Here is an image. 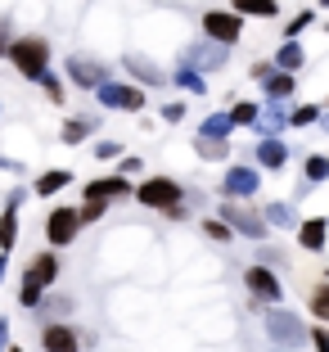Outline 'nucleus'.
<instances>
[{
    "label": "nucleus",
    "instance_id": "obj_22",
    "mask_svg": "<svg viewBox=\"0 0 329 352\" xmlns=\"http://www.w3.org/2000/svg\"><path fill=\"white\" fill-rule=\"evenodd\" d=\"M68 176L72 172H45V176H36V186H32V190H36V195H59V190L68 186Z\"/></svg>",
    "mask_w": 329,
    "mask_h": 352
},
{
    "label": "nucleus",
    "instance_id": "obj_10",
    "mask_svg": "<svg viewBox=\"0 0 329 352\" xmlns=\"http://www.w3.org/2000/svg\"><path fill=\"white\" fill-rule=\"evenodd\" d=\"M248 289L258 294V298H266V302H275L280 298V280L271 276L266 267H248Z\"/></svg>",
    "mask_w": 329,
    "mask_h": 352
},
{
    "label": "nucleus",
    "instance_id": "obj_29",
    "mask_svg": "<svg viewBox=\"0 0 329 352\" xmlns=\"http://www.w3.org/2000/svg\"><path fill=\"white\" fill-rule=\"evenodd\" d=\"M198 154L203 158H226L230 149H226V140H207V135H198Z\"/></svg>",
    "mask_w": 329,
    "mask_h": 352
},
{
    "label": "nucleus",
    "instance_id": "obj_39",
    "mask_svg": "<svg viewBox=\"0 0 329 352\" xmlns=\"http://www.w3.org/2000/svg\"><path fill=\"white\" fill-rule=\"evenodd\" d=\"M5 334H10V321L0 316V352H5Z\"/></svg>",
    "mask_w": 329,
    "mask_h": 352
},
{
    "label": "nucleus",
    "instance_id": "obj_33",
    "mask_svg": "<svg viewBox=\"0 0 329 352\" xmlns=\"http://www.w3.org/2000/svg\"><path fill=\"white\" fill-rule=\"evenodd\" d=\"M329 176V158H311L307 163V181H325Z\"/></svg>",
    "mask_w": 329,
    "mask_h": 352
},
{
    "label": "nucleus",
    "instance_id": "obj_27",
    "mask_svg": "<svg viewBox=\"0 0 329 352\" xmlns=\"http://www.w3.org/2000/svg\"><path fill=\"white\" fill-rule=\"evenodd\" d=\"M176 86H185V91H194V95L207 91V82H203L198 73H190V68H181V73H176Z\"/></svg>",
    "mask_w": 329,
    "mask_h": 352
},
{
    "label": "nucleus",
    "instance_id": "obj_40",
    "mask_svg": "<svg viewBox=\"0 0 329 352\" xmlns=\"http://www.w3.org/2000/svg\"><path fill=\"white\" fill-rule=\"evenodd\" d=\"M0 280H5V253H0Z\"/></svg>",
    "mask_w": 329,
    "mask_h": 352
},
{
    "label": "nucleus",
    "instance_id": "obj_18",
    "mask_svg": "<svg viewBox=\"0 0 329 352\" xmlns=\"http://www.w3.org/2000/svg\"><path fill=\"white\" fill-rule=\"evenodd\" d=\"M235 14H253V19H275L280 5H275V0H235Z\"/></svg>",
    "mask_w": 329,
    "mask_h": 352
},
{
    "label": "nucleus",
    "instance_id": "obj_36",
    "mask_svg": "<svg viewBox=\"0 0 329 352\" xmlns=\"http://www.w3.org/2000/svg\"><path fill=\"white\" fill-rule=\"evenodd\" d=\"M104 217V204H86L82 208V221H100Z\"/></svg>",
    "mask_w": 329,
    "mask_h": 352
},
{
    "label": "nucleus",
    "instance_id": "obj_38",
    "mask_svg": "<svg viewBox=\"0 0 329 352\" xmlns=\"http://www.w3.org/2000/svg\"><path fill=\"white\" fill-rule=\"evenodd\" d=\"M311 343H316V352H329V334H325V330L311 334Z\"/></svg>",
    "mask_w": 329,
    "mask_h": 352
},
{
    "label": "nucleus",
    "instance_id": "obj_30",
    "mask_svg": "<svg viewBox=\"0 0 329 352\" xmlns=\"http://www.w3.org/2000/svg\"><path fill=\"white\" fill-rule=\"evenodd\" d=\"M316 118H320L316 104H302V109H293V113H288V122H293V126H311Z\"/></svg>",
    "mask_w": 329,
    "mask_h": 352
},
{
    "label": "nucleus",
    "instance_id": "obj_42",
    "mask_svg": "<svg viewBox=\"0 0 329 352\" xmlns=\"http://www.w3.org/2000/svg\"><path fill=\"white\" fill-rule=\"evenodd\" d=\"M0 36H5V28H0Z\"/></svg>",
    "mask_w": 329,
    "mask_h": 352
},
{
    "label": "nucleus",
    "instance_id": "obj_5",
    "mask_svg": "<svg viewBox=\"0 0 329 352\" xmlns=\"http://www.w3.org/2000/svg\"><path fill=\"white\" fill-rule=\"evenodd\" d=\"M203 32L212 36L216 45H235V41H239V14L207 10V14H203Z\"/></svg>",
    "mask_w": 329,
    "mask_h": 352
},
{
    "label": "nucleus",
    "instance_id": "obj_31",
    "mask_svg": "<svg viewBox=\"0 0 329 352\" xmlns=\"http://www.w3.org/2000/svg\"><path fill=\"white\" fill-rule=\"evenodd\" d=\"M194 63H203V68H216V63H226V45H216V50H198Z\"/></svg>",
    "mask_w": 329,
    "mask_h": 352
},
{
    "label": "nucleus",
    "instance_id": "obj_28",
    "mask_svg": "<svg viewBox=\"0 0 329 352\" xmlns=\"http://www.w3.org/2000/svg\"><path fill=\"white\" fill-rule=\"evenodd\" d=\"M311 311H316V321H329V285H320L311 294Z\"/></svg>",
    "mask_w": 329,
    "mask_h": 352
},
{
    "label": "nucleus",
    "instance_id": "obj_23",
    "mask_svg": "<svg viewBox=\"0 0 329 352\" xmlns=\"http://www.w3.org/2000/svg\"><path fill=\"white\" fill-rule=\"evenodd\" d=\"M266 221H271V226H302V221H298V212H293V208H288V204H271L266 208Z\"/></svg>",
    "mask_w": 329,
    "mask_h": 352
},
{
    "label": "nucleus",
    "instance_id": "obj_35",
    "mask_svg": "<svg viewBox=\"0 0 329 352\" xmlns=\"http://www.w3.org/2000/svg\"><path fill=\"white\" fill-rule=\"evenodd\" d=\"M207 235H212V239H230V226H226V221H207Z\"/></svg>",
    "mask_w": 329,
    "mask_h": 352
},
{
    "label": "nucleus",
    "instance_id": "obj_7",
    "mask_svg": "<svg viewBox=\"0 0 329 352\" xmlns=\"http://www.w3.org/2000/svg\"><path fill=\"white\" fill-rule=\"evenodd\" d=\"M221 221H230V230H239V235H248V239H266V226H262V217H253L248 208L226 204V208H221Z\"/></svg>",
    "mask_w": 329,
    "mask_h": 352
},
{
    "label": "nucleus",
    "instance_id": "obj_41",
    "mask_svg": "<svg viewBox=\"0 0 329 352\" xmlns=\"http://www.w3.org/2000/svg\"><path fill=\"white\" fill-rule=\"evenodd\" d=\"M10 352H23V348H10Z\"/></svg>",
    "mask_w": 329,
    "mask_h": 352
},
{
    "label": "nucleus",
    "instance_id": "obj_6",
    "mask_svg": "<svg viewBox=\"0 0 329 352\" xmlns=\"http://www.w3.org/2000/svg\"><path fill=\"white\" fill-rule=\"evenodd\" d=\"M100 104L104 109H126V113H135V109H144V95L135 91V86H122V82H109V86H100Z\"/></svg>",
    "mask_w": 329,
    "mask_h": 352
},
{
    "label": "nucleus",
    "instance_id": "obj_20",
    "mask_svg": "<svg viewBox=\"0 0 329 352\" xmlns=\"http://www.w3.org/2000/svg\"><path fill=\"white\" fill-rule=\"evenodd\" d=\"M275 63H280V73H298V68H302V45L284 41V45H280V54H275Z\"/></svg>",
    "mask_w": 329,
    "mask_h": 352
},
{
    "label": "nucleus",
    "instance_id": "obj_25",
    "mask_svg": "<svg viewBox=\"0 0 329 352\" xmlns=\"http://www.w3.org/2000/svg\"><path fill=\"white\" fill-rule=\"evenodd\" d=\"M284 122H288V118H284V104H271L266 113L258 118V126H262V131H266V140H271V131H280V126H284Z\"/></svg>",
    "mask_w": 329,
    "mask_h": 352
},
{
    "label": "nucleus",
    "instance_id": "obj_9",
    "mask_svg": "<svg viewBox=\"0 0 329 352\" xmlns=\"http://www.w3.org/2000/svg\"><path fill=\"white\" fill-rule=\"evenodd\" d=\"M221 190H226L230 199H248L253 190H258V172H253V167H230L226 181H221Z\"/></svg>",
    "mask_w": 329,
    "mask_h": 352
},
{
    "label": "nucleus",
    "instance_id": "obj_34",
    "mask_svg": "<svg viewBox=\"0 0 329 352\" xmlns=\"http://www.w3.org/2000/svg\"><path fill=\"white\" fill-rule=\"evenodd\" d=\"M122 154V145H113V140H100V145H95V158H117Z\"/></svg>",
    "mask_w": 329,
    "mask_h": 352
},
{
    "label": "nucleus",
    "instance_id": "obj_14",
    "mask_svg": "<svg viewBox=\"0 0 329 352\" xmlns=\"http://www.w3.org/2000/svg\"><path fill=\"white\" fill-rule=\"evenodd\" d=\"M45 352H77V334L68 330V325H50V330L41 334Z\"/></svg>",
    "mask_w": 329,
    "mask_h": 352
},
{
    "label": "nucleus",
    "instance_id": "obj_37",
    "mask_svg": "<svg viewBox=\"0 0 329 352\" xmlns=\"http://www.w3.org/2000/svg\"><path fill=\"white\" fill-rule=\"evenodd\" d=\"M163 118H167V122H181V118H185V109H181V104H167Z\"/></svg>",
    "mask_w": 329,
    "mask_h": 352
},
{
    "label": "nucleus",
    "instance_id": "obj_13",
    "mask_svg": "<svg viewBox=\"0 0 329 352\" xmlns=\"http://www.w3.org/2000/svg\"><path fill=\"white\" fill-rule=\"evenodd\" d=\"M126 73L149 82V86H163V68H158L154 59H144V54H126Z\"/></svg>",
    "mask_w": 329,
    "mask_h": 352
},
{
    "label": "nucleus",
    "instance_id": "obj_11",
    "mask_svg": "<svg viewBox=\"0 0 329 352\" xmlns=\"http://www.w3.org/2000/svg\"><path fill=\"white\" fill-rule=\"evenodd\" d=\"M126 195V181L122 176H109V181H91L86 186V204H109V199Z\"/></svg>",
    "mask_w": 329,
    "mask_h": 352
},
{
    "label": "nucleus",
    "instance_id": "obj_24",
    "mask_svg": "<svg viewBox=\"0 0 329 352\" xmlns=\"http://www.w3.org/2000/svg\"><path fill=\"white\" fill-rule=\"evenodd\" d=\"M91 131H95V118H72V122L63 126V140H68V145H77V140H86Z\"/></svg>",
    "mask_w": 329,
    "mask_h": 352
},
{
    "label": "nucleus",
    "instance_id": "obj_3",
    "mask_svg": "<svg viewBox=\"0 0 329 352\" xmlns=\"http://www.w3.org/2000/svg\"><path fill=\"white\" fill-rule=\"evenodd\" d=\"M68 77L77 86H86V91H100V86H109V63L86 59V54H72L68 59Z\"/></svg>",
    "mask_w": 329,
    "mask_h": 352
},
{
    "label": "nucleus",
    "instance_id": "obj_8",
    "mask_svg": "<svg viewBox=\"0 0 329 352\" xmlns=\"http://www.w3.org/2000/svg\"><path fill=\"white\" fill-rule=\"evenodd\" d=\"M77 226H82V212H72V208H54L45 235H50V244H68V239L77 235Z\"/></svg>",
    "mask_w": 329,
    "mask_h": 352
},
{
    "label": "nucleus",
    "instance_id": "obj_2",
    "mask_svg": "<svg viewBox=\"0 0 329 352\" xmlns=\"http://www.w3.org/2000/svg\"><path fill=\"white\" fill-rule=\"evenodd\" d=\"M266 330H271V339L284 343V348H298V343L307 339V330H302L298 316H293V311H280V307L266 311Z\"/></svg>",
    "mask_w": 329,
    "mask_h": 352
},
{
    "label": "nucleus",
    "instance_id": "obj_4",
    "mask_svg": "<svg viewBox=\"0 0 329 352\" xmlns=\"http://www.w3.org/2000/svg\"><path fill=\"white\" fill-rule=\"evenodd\" d=\"M135 199L149 208H181V190H176V181H167V176H154V181H144L140 190H135Z\"/></svg>",
    "mask_w": 329,
    "mask_h": 352
},
{
    "label": "nucleus",
    "instance_id": "obj_21",
    "mask_svg": "<svg viewBox=\"0 0 329 352\" xmlns=\"http://www.w3.org/2000/svg\"><path fill=\"white\" fill-rule=\"evenodd\" d=\"M230 126H235V118H230V113H212V118L203 122V131H198V135H207V140H226Z\"/></svg>",
    "mask_w": 329,
    "mask_h": 352
},
{
    "label": "nucleus",
    "instance_id": "obj_32",
    "mask_svg": "<svg viewBox=\"0 0 329 352\" xmlns=\"http://www.w3.org/2000/svg\"><path fill=\"white\" fill-rule=\"evenodd\" d=\"M23 307H41V285H32V280H23V294H19Z\"/></svg>",
    "mask_w": 329,
    "mask_h": 352
},
{
    "label": "nucleus",
    "instance_id": "obj_26",
    "mask_svg": "<svg viewBox=\"0 0 329 352\" xmlns=\"http://www.w3.org/2000/svg\"><path fill=\"white\" fill-rule=\"evenodd\" d=\"M230 118H235V126H258V118H262V109L258 104H235V109H230Z\"/></svg>",
    "mask_w": 329,
    "mask_h": 352
},
{
    "label": "nucleus",
    "instance_id": "obj_17",
    "mask_svg": "<svg viewBox=\"0 0 329 352\" xmlns=\"http://www.w3.org/2000/svg\"><path fill=\"white\" fill-rule=\"evenodd\" d=\"M14 235H19V195L10 199V208H5V217H0V253L14 244Z\"/></svg>",
    "mask_w": 329,
    "mask_h": 352
},
{
    "label": "nucleus",
    "instance_id": "obj_16",
    "mask_svg": "<svg viewBox=\"0 0 329 352\" xmlns=\"http://www.w3.org/2000/svg\"><path fill=\"white\" fill-rule=\"evenodd\" d=\"M258 163H262V167H284V163H288L284 140H275V135H271V140H262V145H258Z\"/></svg>",
    "mask_w": 329,
    "mask_h": 352
},
{
    "label": "nucleus",
    "instance_id": "obj_19",
    "mask_svg": "<svg viewBox=\"0 0 329 352\" xmlns=\"http://www.w3.org/2000/svg\"><path fill=\"white\" fill-rule=\"evenodd\" d=\"M266 95L271 100H288V95H293V73H266Z\"/></svg>",
    "mask_w": 329,
    "mask_h": 352
},
{
    "label": "nucleus",
    "instance_id": "obj_43",
    "mask_svg": "<svg viewBox=\"0 0 329 352\" xmlns=\"http://www.w3.org/2000/svg\"><path fill=\"white\" fill-rule=\"evenodd\" d=\"M320 5H329V0H320Z\"/></svg>",
    "mask_w": 329,
    "mask_h": 352
},
{
    "label": "nucleus",
    "instance_id": "obj_1",
    "mask_svg": "<svg viewBox=\"0 0 329 352\" xmlns=\"http://www.w3.org/2000/svg\"><path fill=\"white\" fill-rule=\"evenodd\" d=\"M10 54H14V63H19L23 77H36V82L50 77V73H45V63H50V45H45V41H32V36H27V41H14Z\"/></svg>",
    "mask_w": 329,
    "mask_h": 352
},
{
    "label": "nucleus",
    "instance_id": "obj_15",
    "mask_svg": "<svg viewBox=\"0 0 329 352\" xmlns=\"http://www.w3.org/2000/svg\"><path fill=\"white\" fill-rule=\"evenodd\" d=\"M325 235H329V221H302V226H298V244L311 249V253L325 249Z\"/></svg>",
    "mask_w": 329,
    "mask_h": 352
},
{
    "label": "nucleus",
    "instance_id": "obj_12",
    "mask_svg": "<svg viewBox=\"0 0 329 352\" xmlns=\"http://www.w3.org/2000/svg\"><path fill=\"white\" fill-rule=\"evenodd\" d=\"M54 276H59V262H54V253H41V258H32V267H27V276L23 280H32V285H54Z\"/></svg>",
    "mask_w": 329,
    "mask_h": 352
}]
</instances>
